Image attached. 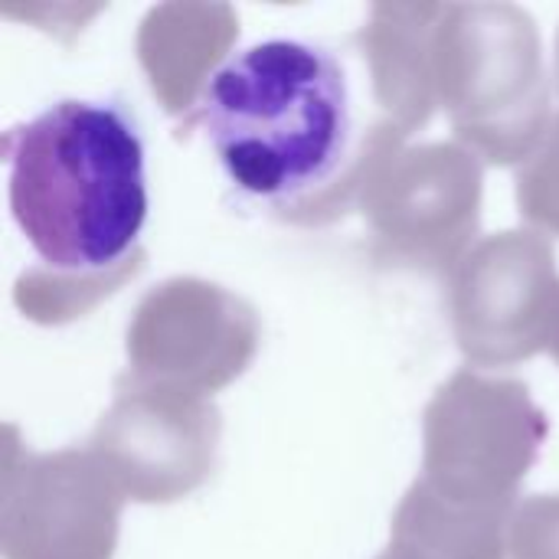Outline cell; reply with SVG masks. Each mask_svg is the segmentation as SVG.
<instances>
[{
    "label": "cell",
    "instance_id": "cell-1",
    "mask_svg": "<svg viewBox=\"0 0 559 559\" xmlns=\"http://www.w3.org/2000/svg\"><path fill=\"white\" fill-rule=\"evenodd\" d=\"M197 124L242 197L292 210L328 190L357 154L360 92L337 49L278 36L210 72Z\"/></svg>",
    "mask_w": 559,
    "mask_h": 559
},
{
    "label": "cell",
    "instance_id": "cell-2",
    "mask_svg": "<svg viewBox=\"0 0 559 559\" xmlns=\"http://www.w3.org/2000/svg\"><path fill=\"white\" fill-rule=\"evenodd\" d=\"M10 213L29 249L59 272L124 259L151 210L138 121L115 102L62 98L3 134Z\"/></svg>",
    "mask_w": 559,
    "mask_h": 559
}]
</instances>
